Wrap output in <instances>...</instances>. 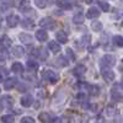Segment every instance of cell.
Here are the masks:
<instances>
[{
	"label": "cell",
	"mask_w": 123,
	"mask_h": 123,
	"mask_svg": "<svg viewBox=\"0 0 123 123\" xmlns=\"http://www.w3.org/2000/svg\"><path fill=\"white\" fill-rule=\"evenodd\" d=\"M21 25H22V27L26 28V30H31V28H33V27H35V22H33L31 18H25Z\"/></svg>",
	"instance_id": "d6986e66"
},
{
	"label": "cell",
	"mask_w": 123,
	"mask_h": 123,
	"mask_svg": "<svg viewBox=\"0 0 123 123\" xmlns=\"http://www.w3.org/2000/svg\"><path fill=\"white\" fill-rule=\"evenodd\" d=\"M91 28L95 31V32H100V31L102 30V24L100 21H94L91 24Z\"/></svg>",
	"instance_id": "484cf974"
},
{
	"label": "cell",
	"mask_w": 123,
	"mask_h": 123,
	"mask_svg": "<svg viewBox=\"0 0 123 123\" xmlns=\"http://www.w3.org/2000/svg\"><path fill=\"white\" fill-rule=\"evenodd\" d=\"M16 84H17V80H16L15 78H9V79L5 81L4 87H5V90H11V89H14V87L16 86Z\"/></svg>",
	"instance_id": "8fae6325"
},
{
	"label": "cell",
	"mask_w": 123,
	"mask_h": 123,
	"mask_svg": "<svg viewBox=\"0 0 123 123\" xmlns=\"http://www.w3.org/2000/svg\"><path fill=\"white\" fill-rule=\"evenodd\" d=\"M85 71H86V68H85L84 65H76V67L74 68V70H73V73H74L75 76L80 78V76H83V75L85 74Z\"/></svg>",
	"instance_id": "4fadbf2b"
},
{
	"label": "cell",
	"mask_w": 123,
	"mask_h": 123,
	"mask_svg": "<svg viewBox=\"0 0 123 123\" xmlns=\"http://www.w3.org/2000/svg\"><path fill=\"white\" fill-rule=\"evenodd\" d=\"M0 104L6 105V107H11V106L14 105V100H12L11 96H4V97L1 98V101H0Z\"/></svg>",
	"instance_id": "ffe728a7"
},
{
	"label": "cell",
	"mask_w": 123,
	"mask_h": 123,
	"mask_svg": "<svg viewBox=\"0 0 123 123\" xmlns=\"http://www.w3.org/2000/svg\"><path fill=\"white\" fill-rule=\"evenodd\" d=\"M96 123H105V121H104V119H102V118L100 117V118H98V119L96 121Z\"/></svg>",
	"instance_id": "74e56055"
},
{
	"label": "cell",
	"mask_w": 123,
	"mask_h": 123,
	"mask_svg": "<svg viewBox=\"0 0 123 123\" xmlns=\"http://www.w3.org/2000/svg\"><path fill=\"white\" fill-rule=\"evenodd\" d=\"M11 70L14 71V73H16V74H20V73H22V71H24V67H22V64H21V63L16 62V63H14V64H12Z\"/></svg>",
	"instance_id": "44dd1931"
},
{
	"label": "cell",
	"mask_w": 123,
	"mask_h": 123,
	"mask_svg": "<svg viewBox=\"0 0 123 123\" xmlns=\"http://www.w3.org/2000/svg\"><path fill=\"white\" fill-rule=\"evenodd\" d=\"M55 4H57V6L64 9V10H70L71 7H73V6H71V4L69 1H67V0H57Z\"/></svg>",
	"instance_id": "5bb4252c"
},
{
	"label": "cell",
	"mask_w": 123,
	"mask_h": 123,
	"mask_svg": "<svg viewBox=\"0 0 123 123\" xmlns=\"http://www.w3.org/2000/svg\"><path fill=\"white\" fill-rule=\"evenodd\" d=\"M116 64V58L111 54H106L101 59V65L104 68H111Z\"/></svg>",
	"instance_id": "7a4b0ae2"
},
{
	"label": "cell",
	"mask_w": 123,
	"mask_h": 123,
	"mask_svg": "<svg viewBox=\"0 0 123 123\" xmlns=\"http://www.w3.org/2000/svg\"><path fill=\"white\" fill-rule=\"evenodd\" d=\"M78 98H79L81 102H83V101H86V95H85V94H81V92H80V94L78 95Z\"/></svg>",
	"instance_id": "d590c367"
},
{
	"label": "cell",
	"mask_w": 123,
	"mask_h": 123,
	"mask_svg": "<svg viewBox=\"0 0 123 123\" xmlns=\"http://www.w3.org/2000/svg\"><path fill=\"white\" fill-rule=\"evenodd\" d=\"M116 107L113 106V105H108L107 107H106V115L107 116H110V117H112V116H115L116 115Z\"/></svg>",
	"instance_id": "cb8c5ba5"
},
{
	"label": "cell",
	"mask_w": 123,
	"mask_h": 123,
	"mask_svg": "<svg viewBox=\"0 0 123 123\" xmlns=\"http://www.w3.org/2000/svg\"><path fill=\"white\" fill-rule=\"evenodd\" d=\"M18 38L24 43H31V42H32V37H31L28 33H21V35L18 36Z\"/></svg>",
	"instance_id": "7402d4cb"
},
{
	"label": "cell",
	"mask_w": 123,
	"mask_h": 123,
	"mask_svg": "<svg viewBox=\"0 0 123 123\" xmlns=\"http://www.w3.org/2000/svg\"><path fill=\"white\" fill-rule=\"evenodd\" d=\"M0 44H1L4 48H9L10 46L12 44V41L10 39V37H7V36H3L1 38H0Z\"/></svg>",
	"instance_id": "2e32d148"
},
{
	"label": "cell",
	"mask_w": 123,
	"mask_h": 123,
	"mask_svg": "<svg viewBox=\"0 0 123 123\" xmlns=\"http://www.w3.org/2000/svg\"><path fill=\"white\" fill-rule=\"evenodd\" d=\"M87 89L90 90V94H91L92 96H97V95L100 94V87H98V86L90 85V86H87Z\"/></svg>",
	"instance_id": "d4e9b609"
},
{
	"label": "cell",
	"mask_w": 123,
	"mask_h": 123,
	"mask_svg": "<svg viewBox=\"0 0 123 123\" xmlns=\"http://www.w3.org/2000/svg\"><path fill=\"white\" fill-rule=\"evenodd\" d=\"M98 5H100L101 10H104L105 12L110 10V5H108V3H106V1H98Z\"/></svg>",
	"instance_id": "4dcf8cb0"
},
{
	"label": "cell",
	"mask_w": 123,
	"mask_h": 123,
	"mask_svg": "<svg viewBox=\"0 0 123 123\" xmlns=\"http://www.w3.org/2000/svg\"><path fill=\"white\" fill-rule=\"evenodd\" d=\"M14 55H15L16 58L24 57V55H25V49H24L21 46H16V47L14 48Z\"/></svg>",
	"instance_id": "ac0fdd59"
},
{
	"label": "cell",
	"mask_w": 123,
	"mask_h": 123,
	"mask_svg": "<svg viewBox=\"0 0 123 123\" xmlns=\"http://www.w3.org/2000/svg\"><path fill=\"white\" fill-rule=\"evenodd\" d=\"M55 38L60 43H67L68 42V36H67V33L64 32V31H58V32L55 33Z\"/></svg>",
	"instance_id": "7c38bea8"
},
{
	"label": "cell",
	"mask_w": 123,
	"mask_h": 123,
	"mask_svg": "<svg viewBox=\"0 0 123 123\" xmlns=\"http://www.w3.org/2000/svg\"><path fill=\"white\" fill-rule=\"evenodd\" d=\"M15 1L14 0H0V10L1 11H6V10L14 7Z\"/></svg>",
	"instance_id": "8992f818"
},
{
	"label": "cell",
	"mask_w": 123,
	"mask_h": 123,
	"mask_svg": "<svg viewBox=\"0 0 123 123\" xmlns=\"http://www.w3.org/2000/svg\"><path fill=\"white\" fill-rule=\"evenodd\" d=\"M21 123H35V119L32 117H30V116H26L21 119Z\"/></svg>",
	"instance_id": "e575fe53"
},
{
	"label": "cell",
	"mask_w": 123,
	"mask_h": 123,
	"mask_svg": "<svg viewBox=\"0 0 123 123\" xmlns=\"http://www.w3.org/2000/svg\"><path fill=\"white\" fill-rule=\"evenodd\" d=\"M102 76H104V79L106 81H112V80H115V71L113 70H111L110 68H102Z\"/></svg>",
	"instance_id": "277c9868"
},
{
	"label": "cell",
	"mask_w": 123,
	"mask_h": 123,
	"mask_svg": "<svg viewBox=\"0 0 123 123\" xmlns=\"http://www.w3.org/2000/svg\"><path fill=\"white\" fill-rule=\"evenodd\" d=\"M53 123H62V121L59 119V118H57V119H54V122Z\"/></svg>",
	"instance_id": "f35d334b"
},
{
	"label": "cell",
	"mask_w": 123,
	"mask_h": 123,
	"mask_svg": "<svg viewBox=\"0 0 123 123\" xmlns=\"http://www.w3.org/2000/svg\"><path fill=\"white\" fill-rule=\"evenodd\" d=\"M57 62H59L58 65H60V67H67V65L69 64V63H68V60L65 59V57H59Z\"/></svg>",
	"instance_id": "1f68e13d"
},
{
	"label": "cell",
	"mask_w": 123,
	"mask_h": 123,
	"mask_svg": "<svg viewBox=\"0 0 123 123\" xmlns=\"http://www.w3.org/2000/svg\"><path fill=\"white\" fill-rule=\"evenodd\" d=\"M84 1H85V4H94V3H96L97 1V0H84Z\"/></svg>",
	"instance_id": "8d00e7d4"
},
{
	"label": "cell",
	"mask_w": 123,
	"mask_h": 123,
	"mask_svg": "<svg viewBox=\"0 0 123 123\" xmlns=\"http://www.w3.org/2000/svg\"><path fill=\"white\" fill-rule=\"evenodd\" d=\"M27 67L31 70H36L38 68V63H37V62H35V60H28L27 62Z\"/></svg>",
	"instance_id": "f546056e"
},
{
	"label": "cell",
	"mask_w": 123,
	"mask_h": 123,
	"mask_svg": "<svg viewBox=\"0 0 123 123\" xmlns=\"http://www.w3.org/2000/svg\"><path fill=\"white\" fill-rule=\"evenodd\" d=\"M67 55L70 58V60H75V54H74V52H73V49L71 48H67Z\"/></svg>",
	"instance_id": "d6a6232c"
},
{
	"label": "cell",
	"mask_w": 123,
	"mask_h": 123,
	"mask_svg": "<svg viewBox=\"0 0 123 123\" xmlns=\"http://www.w3.org/2000/svg\"><path fill=\"white\" fill-rule=\"evenodd\" d=\"M36 5L41 9H43L47 5V0H36Z\"/></svg>",
	"instance_id": "836d02e7"
},
{
	"label": "cell",
	"mask_w": 123,
	"mask_h": 123,
	"mask_svg": "<svg viewBox=\"0 0 123 123\" xmlns=\"http://www.w3.org/2000/svg\"><path fill=\"white\" fill-rule=\"evenodd\" d=\"M39 26L46 28V30H53L55 27V21L52 17H43L39 21Z\"/></svg>",
	"instance_id": "3957f363"
},
{
	"label": "cell",
	"mask_w": 123,
	"mask_h": 123,
	"mask_svg": "<svg viewBox=\"0 0 123 123\" xmlns=\"http://www.w3.org/2000/svg\"><path fill=\"white\" fill-rule=\"evenodd\" d=\"M100 16V10L96 7H90L86 12V17L87 18H96Z\"/></svg>",
	"instance_id": "9c48e42d"
},
{
	"label": "cell",
	"mask_w": 123,
	"mask_h": 123,
	"mask_svg": "<svg viewBox=\"0 0 123 123\" xmlns=\"http://www.w3.org/2000/svg\"><path fill=\"white\" fill-rule=\"evenodd\" d=\"M36 38L39 42H46L48 39V33L46 32V30H37L36 31Z\"/></svg>",
	"instance_id": "ba28073f"
},
{
	"label": "cell",
	"mask_w": 123,
	"mask_h": 123,
	"mask_svg": "<svg viewBox=\"0 0 123 123\" xmlns=\"http://www.w3.org/2000/svg\"><path fill=\"white\" fill-rule=\"evenodd\" d=\"M113 43L118 47H122L123 46V39H122V36H115L113 37Z\"/></svg>",
	"instance_id": "f1b7e54d"
},
{
	"label": "cell",
	"mask_w": 123,
	"mask_h": 123,
	"mask_svg": "<svg viewBox=\"0 0 123 123\" xmlns=\"http://www.w3.org/2000/svg\"><path fill=\"white\" fill-rule=\"evenodd\" d=\"M32 104H33V97L31 96V95H25V96H22V98H21V105H22L24 107H30Z\"/></svg>",
	"instance_id": "30bf717a"
},
{
	"label": "cell",
	"mask_w": 123,
	"mask_h": 123,
	"mask_svg": "<svg viewBox=\"0 0 123 123\" xmlns=\"http://www.w3.org/2000/svg\"><path fill=\"white\" fill-rule=\"evenodd\" d=\"M20 22V17L17 15H9L6 17V24L9 27H16Z\"/></svg>",
	"instance_id": "5b68a950"
},
{
	"label": "cell",
	"mask_w": 123,
	"mask_h": 123,
	"mask_svg": "<svg viewBox=\"0 0 123 123\" xmlns=\"http://www.w3.org/2000/svg\"><path fill=\"white\" fill-rule=\"evenodd\" d=\"M7 50L5 48H0V62H4L7 59Z\"/></svg>",
	"instance_id": "83f0119b"
},
{
	"label": "cell",
	"mask_w": 123,
	"mask_h": 123,
	"mask_svg": "<svg viewBox=\"0 0 123 123\" xmlns=\"http://www.w3.org/2000/svg\"><path fill=\"white\" fill-rule=\"evenodd\" d=\"M84 20H85V17H84L83 14H76V15H74V17H73V21H74V24H76V25H81V24L84 22Z\"/></svg>",
	"instance_id": "603a6c76"
},
{
	"label": "cell",
	"mask_w": 123,
	"mask_h": 123,
	"mask_svg": "<svg viewBox=\"0 0 123 123\" xmlns=\"http://www.w3.org/2000/svg\"><path fill=\"white\" fill-rule=\"evenodd\" d=\"M1 121H3V123H14L15 118L11 115H5V116L1 117Z\"/></svg>",
	"instance_id": "4316f807"
},
{
	"label": "cell",
	"mask_w": 123,
	"mask_h": 123,
	"mask_svg": "<svg viewBox=\"0 0 123 123\" xmlns=\"http://www.w3.org/2000/svg\"><path fill=\"white\" fill-rule=\"evenodd\" d=\"M48 48L52 50L53 53H59L60 52V46H59V43L55 42V41H50V42L48 43Z\"/></svg>",
	"instance_id": "9a60e30c"
},
{
	"label": "cell",
	"mask_w": 123,
	"mask_h": 123,
	"mask_svg": "<svg viewBox=\"0 0 123 123\" xmlns=\"http://www.w3.org/2000/svg\"><path fill=\"white\" fill-rule=\"evenodd\" d=\"M0 81H1V75H0Z\"/></svg>",
	"instance_id": "ab89813d"
},
{
	"label": "cell",
	"mask_w": 123,
	"mask_h": 123,
	"mask_svg": "<svg viewBox=\"0 0 123 123\" xmlns=\"http://www.w3.org/2000/svg\"><path fill=\"white\" fill-rule=\"evenodd\" d=\"M111 97H112V100H113L115 102H121L122 101V92H121V89H116V87H113L112 89V91H111Z\"/></svg>",
	"instance_id": "52a82bcc"
},
{
	"label": "cell",
	"mask_w": 123,
	"mask_h": 123,
	"mask_svg": "<svg viewBox=\"0 0 123 123\" xmlns=\"http://www.w3.org/2000/svg\"><path fill=\"white\" fill-rule=\"evenodd\" d=\"M38 119H39L41 122H43V123H50V121H52V117H50V115L47 113V112H42V113H39Z\"/></svg>",
	"instance_id": "e0dca14e"
},
{
	"label": "cell",
	"mask_w": 123,
	"mask_h": 123,
	"mask_svg": "<svg viewBox=\"0 0 123 123\" xmlns=\"http://www.w3.org/2000/svg\"><path fill=\"white\" fill-rule=\"evenodd\" d=\"M42 76H43L44 80L49 81L50 84H55V83H58V80H59L58 74L55 73V71H52V70H43Z\"/></svg>",
	"instance_id": "6da1fadb"
}]
</instances>
